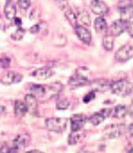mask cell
I'll list each match as a JSON object with an SVG mask.
<instances>
[{"mask_svg":"<svg viewBox=\"0 0 133 153\" xmlns=\"http://www.w3.org/2000/svg\"><path fill=\"white\" fill-rule=\"evenodd\" d=\"M77 16V19H79L84 25L86 26H90L91 24L90 16L87 11H80L78 13Z\"/></svg>","mask_w":133,"mask_h":153,"instance_id":"obj_23","label":"cell"},{"mask_svg":"<svg viewBox=\"0 0 133 153\" xmlns=\"http://www.w3.org/2000/svg\"><path fill=\"white\" fill-rule=\"evenodd\" d=\"M26 153H43L41 151L38 150H32V151H29Z\"/></svg>","mask_w":133,"mask_h":153,"instance_id":"obj_39","label":"cell"},{"mask_svg":"<svg viewBox=\"0 0 133 153\" xmlns=\"http://www.w3.org/2000/svg\"><path fill=\"white\" fill-rule=\"evenodd\" d=\"M69 105V102L67 99H63L59 100L57 103V108L58 110H65L68 108Z\"/></svg>","mask_w":133,"mask_h":153,"instance_id":"obj_27","label":"cell"},{"mask_svg":"<svg viewBox=\"0 0 133 153\" xmlns=\"http://www.w3.org/2000/svg\"><path fill=\"white\" fill-rule=\"evenodd\" d=\"M10 59L8 58L0 59V68H7L10 65Z\"/></svg>","mask_w":133,"mask_h":153,"instance_id":"obj_29","label":"cell"},{"mask_svg":"<svg viewBox=\"0 0 133 153\" xmlns=\"http://www.w3.org/2000/svg\"><path fill=\"white\" fill-rule=\"evenodd\" d=\"M79 131L73 132L69 134L68 137V143L70 145H74L77 144L80 141V140L83 137V134Z\"/></svg>","mask_w":133,"mask_h":153,"instance_id":"obj_21","label":"cell"},{"mask_svg":"<svg viewBox=\"0 0 133 153\" xmlns=\"http://www.w3.org/2000/svg\"><path fill=\"white\" fill-rule=\"evenodd\" d=\"M128 22L122 19L114 22L110 27V34L113 37H117L122 34L127 30Z\"/></svg>","mask_w":133,"mask_h":153,"instance_id":"obj_8","label":"cell"},{"mask_svg":"<svg viewBox=\"0 0 133 153\" xmlns=\"http://www.w3.org/2000/svg\"><path fill=\"white\" fill-rule=\"evenodd\" d=\"M30 91L36 97H43L46 93V89L43 85H33L30 88Z\"/></svg>","mask_w":133,"mask_h":153,"instance_id":"obj_19","label":"cell"},{"mask_svg":"<svg viewBox=\"0 0 133 153\" xmlns=\"http://www.w3.org/2000/svg\"><path fill=\"white\" fill-rule=\"evenodd\" d=\"M90 8L93 13L101 16L106 15L109 10L106 4L101 0H92Z\"/></svg>","mask_w":133,"mask_h":153,"instance_id":"obj_11","label":"cell"},{"mask_svg":"<svg viewBox=\"0 0 133 153\" xmlns=\"http://www.w3.org/2000/svg\"><path fill=\"white\" fill-rule=\"evenodd\" d=\"M13 20H14V22H15V25H17V26H18V27L21 26L22 24V20L21 19H19V18H18V17H15V19H13Z\"/></svg>","mask_w":133,"mask_h":153,"instance_id":"obj_35","label":"cell"},{"mask_svg":"<svg viewBox=\"0 0 133 153\" xmlns=\"http://www.w3.org/2000/svg\"><path fill=\"white\" fill-rule=\"evenodd\" d=\"M126 30H127L128 33L131 37H133V21L128 22V25Z\"/></svg>","mask_w":133,"mask_h":153,"instance_id":"obj_33","label":"cell"},{"mask_svg":"<svg viewBox=\"0 0 133 153\" xmlns=\"http://www.w3.org/2000/svg\"><path fill=\"white\" fill-rule=\"evenodd\" d=\"M127 153H133V148L131 149L129 151H128Z\"/></svg>","mask_w":133,"mask_h":153,"instance_id":"obj_42","label":"cell"},{"mask_svg":"<svg viewBox=\"0 0 133 153\" xmlns=\"http://www.w3.org/2000/svg\"><path fill=\"white\" fill-rule=\"evenodd\" d=\"M110 89L115 95L125 97L133 92V85L127 79H120L112 82Z\"/></svg>","mask_w":133,"mask_h":153,"instance_id":"obj_1","label":"cell"},{"mask_svg":"<svg viewBox=\"0 0 133 153\" xmlns=\"http://www.w3.org/2000/svg\"><path fill=\"white\" fill-rule=\"evenodd\" d=\"M11 149L8 147V146H3L1 148H0V153H10Z\"/></svg>","mask_w":133,"mask_h":153,"instance_id":"obj_34","label":"cell"},{"mask_svg":"<svg viewBox=\"0 0 133 153\" xmlns=\"http://www.w3.org/2000/svg\"><path fill=\"white\" fill-rule=\"evenodd\" d=\"M30 140V137L27 134L19 135L13 141V149L11 150V152L17 153L24 149V148L29 144Z\"/></svg>","mask_w":133,"mask_h":153,"instance_id":"obj_7","label":"cell"},{"mask_svg":"<svg viewBox=\"0 0 133 153\" xmlns=\"http://www.w3.org/2000/svg\"><path fill=\"white\" fill-rule=\"evenodd\" d=\"M5 106L0 105V113L3 112L4 111H5Z\"/></svg>","mask_w":133,"mask_h":153,"instance_id":"obj_40","label":"cell"},{"mask_svg":"<svg viewBox=\"0 0 133 153\" xmlns=\"http://www.w3.org/2000/svg\"><path fill=\"white\" fill-rule=\"evenodd\" d=\"M40 30V24H35L33 25L32 27H30L29 30V31L32 34H36L38 33Z\"/></svg>","mask_w":133,"mask_h":153,"instance_id":"obj_31","label":"cell"},{"mask_svg":"<svg viewBox=\"0 0 133 153\" xmlns=\"http://www.w3.org/2000/svg\"><path fill=\"white\" fill-rule=\"evenodd\" d=\"M4 13L6 18L9 20H13L16 17V7L11 0H7L4 8Z\"/></svg>","mask_w":133,"mask_h":153,"instance_id":"obj_16","label":"cell"},{"mask_svg":"<svg viewBox=\"0 0 133 153\" xmlns=\"http://www.w3.org/2000/svg\"><path fill=\"white\" fill-rule=\"evenodd\" d=\"M94 29L98 34L106 35L108 31V26L106 21L102 17H99L96 18L94 23Z\"/></svg>","mask_w":133,"mask_h":153,"instance_id":"obj_15","label":"cell"},{"mask_svg":"<svg viewBox=\"0 0 133 153\" xmlns=\"http://www.w3.org/2000/svg\"><path fill=\"white\" fill-rule=\"evenodd\" d=\"M114 37L111 34L104 36L102 39V45L104 48L107 51H112L114 47Z\"/></svg>","mask_w":133,"mask_h":153,"instance_id":"obj_22","label":"cell"},{"mask_svg":"<svg viewBox=\"0 0 133 153\" xmlns=\"http://www.w3.org/2000/svg\"><path fill=\"white\" fill-rule=\"evenodd\" d=\"M89 72L86 68H79L69 79V85L72 87H80L89 82Z\"/></svg>","mask_w":133,"mask_h":153,"instance_id":"obj_2","label":"cell"},{"mask_svg":"<svg viewBox=\"0 0 133 153\" xmlns=\"http://www.w3.org/2000/svg\"><path fill=\"white\" fill-rule=\"evenodd\" d=\"M128 131L131 136L133 137V124H131L129 125V126L128 127Z\"/></svg>","mask_w":133,"mask_h":153,"instance_id":"obj_37","label":"cell"},{"mask_svg":"<svg viewBox=\"0 0 133 153\" xmlns=\"http://www.w3.org/2000/svg\"><path fill=\"white\" fill-rule=\"evenodd\" d=\"M133 56V46L131 44H126L117 51L115 58L117 61L125 62L131 59Z\"/></svg>","mask_w":133,"mask_h":153,"instance_id":"obj_5","label":"cell"},{"mask_svg":"<svg viewBox=\"0 0 133 153\" xmlns=\"http://www.w3.org/2000/svg\"><path fill=\"white\" fill-rule=\"evenodd\" d=\"M128 109L124 105L119 104L115 107L114 110V117L117 119L125 118L128 114Z\"/></svg>","mask_w":133,"mask_h":153,"instance_id":"obj_20","label":"cell"},{"mask_svg":"<svg viewBox=\"0 0 133 153\" xmlns=\"http://www.w3.org/2000/svg\"><path fill=\"white\" fill-rule=\"evenodd\" d=\"M125 130V126L123 124H112L105 128L104 135L108 139H115L122 135Z\"/></svg>","mask_w":133,"mask_h":153,"instance_id":"obj_4","label":"cell"},{"mask_svg":"<svg viewBox=\"0 0 133 153\" xmlns=\"http://www.w3.org/2000/svg\"><path fill=\"white\" fill-rule=\"evenodd\" d=\"M65 15L66 16V18L68 20V21L69 22L70 24L75 28V27L78 25V19L77 15L70 9H67L65 11Z\"/></svg>","mask_w":133,"mask_h":153,"instance_id":"obj_24","label":"cell"},{"mask_svg":"<svg viewBox=\"0 0 133 153\" xmlns=\"http://www.w3.org/2000/svg\"><path fill=\"white\" fill-rule=\"evenodd\" d=\"M95 96L96 95H95L94 91H90L85 96V97L83 98V102L85 103H89L91 100H93V99L95 98Z\"/></svg>","mask_w":133,"mask_h":153,"instance_id":"obj_30","label":"cell"},{"mask_svg":"<svg viewBox=\"0 0 133 153\" xmlns=\"http://www.w3.org/2000/svg\"><path fill=\"white\" fill-rule=\"evenodd\" d=\"M56 2L58 3L59 7L61 9L64 10L66 9L67 5V0H56Z\"/></svg>","mask_w":133,"mask_h":153,"instance_id":"obj_32","label":"cell"},{"mask_svg":"<svg viewBox=\"0 0 133 153\" xmlns=\"http://www.w3.org/2000/svg\"><path fill=\"white\" fill-rule=\"evenodd\" d=\"M112 82L108 79H98L93 81L90 83V85L93 91L104 92L107 91L111 88Z\"/></svg>","mask_w":133,"mask_h":153,"instance_id":"obj_12","label":"cell"},{"mask_svg":"<svg viewBox=\"0 0 133 153\" xmlns=\"http://www.w3.org/2000/svg\"><path fill=\"white\" fill-rule=\"evenodd\" d=\"M18 4L21 9L26 10L29 8L31 0H18Z\"/></svg>","mask_w":133,"mask_h":153,"instance_id":"obj_28","label":"cell"},{"mask_svg":"<svg viewBox=\"0 0 133 153\" xmlns=\"http://www.w3.org/2000/svg\"><path fill=\"white\" fill-rule=\"evenodd\" d=\"M53 71L51 69L47 67L38 68L32 73V76L38 79H48L53 76Z\"/></svg>","mask_w":133,"mask_h":153,"instance_id":"obj_14","label":"cell"},{"mask_svg":"<svg viewBox=\"0 0 133 153\" xmlns=\"http://www.w3.org/2000/svg\"><path fill=\"white\" fill-rule=\"evenodd\" d=\"M75 31L81 41L86 44H90L92 40L90 31L82 25H78L75 27Z\"/></svg>","mask_w":133,"mask_h":153,"instance_id":"obj_13","label":"cell"},{"mask_svg":"<svg viewBox=\"0 0 133 153\" xmlns=\"http://www.w3.org/2000/svg\"><path fill=\"white\" fill-rule=\"evenodd\" d=\"M67 119L65 118H49L46 119L45 125L47 129L51 132L61 133L66 129Z\"/></svg>","mask_w":133,"mask_h":153,"instance_id":"obj_3","label":"cell"},{"mask_svg":"<svg viewBox=\"0 0 133 153\" xmlns=\"http://www.w3.org/2000/svg\"><path fill=\"white\" fill-rule=\"evenodd\" d=\"M25 33V31L23 29L19 27L18 29L16 30L15 32L11 34V38L16 41L21 40L24 37Z\"/></svg>","mask_w":133,"mask_h":153,"instance_id":"obj_26","label":"cell"},{"mask_svg":"<svg viewBox=\"0 0 133 153\" xmlns=\"http://www.w3.org/2000/svg\"><path fill=\"white\" fill-rule=\"evenodd\" d=\"M23 79V75L19 73L13 71L4 72L1 77L0 82L4 85H10L18 83Z\"/></svg>","mask_w":133,"mask_h":153,"instance_id":"obj_6","label":"cell"},{"mask_svg":"<svg viewBox=\"0 0 133 153\" xmlns=\"http://www.w3.org/2000/svg\"><path fill=\"white\" fill-rule=\"evenodd\" d=\"M4 26H5L4 25V22H3L2 19L0 16V28L3 29V28H4Z\"/></svg>","mask_w":133,"mask_h":153,"instance_id":"obj_38","label":"cell"},{"mask_svg":"<svg viewBox=\"0 0 133 153\" xmlns=\"http://www.w3.org/2000/svg\"><path fill=\"white\" fill-rule=\"evenodd\" d=\"M24 102L26 104L29 111H35L37 107V98L34 95L27 94L24 97Z\"/></svg>","mask_w":133,"mask_h":153,"instance_id":"obj_18","label":"cell"},{"mask_svg":"<svg viewBox=\"0 0 133 153\" xmlns=\"http://www.w3.org/2000/svg\"><path fill=\"white\" fill-rule=\"evenodd\" d=\"M117 7L119 11L124 10L133 7V1L132 0H120Z\"/></svg>","mask_w":133,"mask_h":153,"instance_id":"obj_25","label":"cell"},{"mask_svg":"<svg viewBox=\"0 0 133 153\" xmlns=\"http://www.w3.org/2000/svg\"><path fill=\"white\" fill-rule=\"evenodd\" d=\"M91 153L90 152H88V151H82V152H81L80 153Z\"/></svg>","mask_w":133,"mask_h":153,"instance_id":"obj_41","label":"cell"},{"mask_svg":"<svg viewBox=\"0 0 133 153\" xmlns=\"http://www.w3.org/2000/svg\"><path fill=\"white\" fill-rule=\"evenodd\" d=\"M128 112H129V114H131V116L133 117V99L132 100L131 105L129 107V109L128 110Z\"/></svg>","mask_w":133,"mask_h":153,"instance_id":"obj_36","label":"cell"},{"mask_svg":"<svg viewBox=\"0 0 133 153\" xmlns=\"http://www.w3.org/2000/svg\"><path fill=\"white\" fill-rule=\"evenodd\" d=\"M29 111L25 102L21 100H16L14 103V113L15 116L18 117L24 116Z\"/></svg>","mask_w":133,"mask_h":153,"instance_id":"obj_17","label":"cell"},{"mask_svg":"<svg viewBox=\"0 0 133 153\" xmlns=\"http://www.w3.org/2000/svg\"><path fill=\"white\" fill-rule=\"evenodd\" d=\"M87 120V117L83 114H75L71 118V128L72 131H81Z\"/></svg>","mask_w":133,"mask_h":153,"instance_id":"obj_10","label":"cell"},{"mask_svg":"<svg viewBox=\"0 0 133 153\" xmlns=\"http://www.w3.org/2000/svg\"><path fill=\"white\" fill-rule=\"evenodd\" d=\"M112 112V109L111 108H102L101 110L93 114L90 118L89 120L92 125L97 126L104 122L107 117H108Z\"/></svg>","mask_w":133,"mask_h":153,"instance_id":"obj_9","label":"cell"}]
</instances>
